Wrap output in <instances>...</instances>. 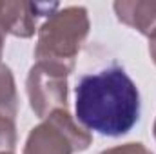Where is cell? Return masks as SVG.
I'll return each instance as SVG.
<instances>
[{"mask_svg": "<svg viewBox=\"0 0 156 154\" xmlns=\"http://www.w3.org/2000/svg\"><path fill=\"white\" fill-rule=\"evenodd\" d=\"M58 4H31V2H0V29L16 38H31L37 31V18L51 16Z\"/></svg>", "mask_w": 156, "mask_h": 154, "instance_id": "cell-5", "label": "cell"}, {"mask_svg": "<svg viewBox=\"0 0 156 154\" xmlns=\"http://www.w3.org/2000/svg\"><path fill=\"white\" fill-rule=\"evenodd\" d=\"M93 143V136L80 127L67 109L55 111L31 129L24 154H76Z\"/></svg>", "mask_w": 156, "mask_h": 154, "instance_id": "cell-3", "label": "cell"}, {"mask_svg": "<svg viewBox=\"0 0 156 154\" xmlns=\"http://www.w3.org/2000/svg\"><path fill=\"white\" fill-rule=\"evenodd\" d=\"M16 147V127L15 120L0 116V154H15Z\"/></svg>", "mask_w": 156, "mask_h": 154, "instance_id": "cell-8", "label": "cell"}, {"mask_svg": "<svg viewBox=\"0 0 156 154\" xmlns=\"http://www.w3.org/2000/svg\"><path fill=\"white\" fill-rule=\"evenodd\" d=\"M149 53H151V58L156 64V40H151L149 42Z\"/></svg>", "mask_w": 156, "mask_h": 154, "instance_id": "cell-10", "label": "cell"}, {"mask_svg": "<svg viewBox=\"0 0 156 154\" xmlns=\"http://www.w3.org/2000/svg\"><path fill=\"white\" fill-rule=\"evenodd\" d=\"M16 113H18V94H16L15 76L5 64H0V116L15 120Z\"/></svg>", "mask_w": 156, "mask_h": 154, "instance_id": "cell-7", "label": "cell"}, {"mask_svg": "<svg viewBox=\"0 0 156 154\" xmlns=\"http://www.w3.org/2000/svg\"><path fill=\"white\" fill-rule=\"evenodd\" d=\"M116 18L142 33L149 40H156V2L145 0H120L113 4Z\"/></svg>", "mask_w": 156, "mask_h": 154, "instance_id": "cell-6", "label": "cell"}, {"mask_svg": "<svg viewBox=\"0 0 156 154\" xmlns=\"http://www.w3.org/2000/svg\"><path fill=\"white\" fill-rule=\"evenodd\" d=\"M67 76L66 73L37 62L26 80L29 105L38 118H47L51 113L67 109Z\"/></svg>", "mask_w": 156, "mask_h": 154, "instance_id": "cell-4", "label": "cell"}, {"mask_svg": "<svg viewBox=\"0 0 156 154\" xmlns=\"http://www.w3.org/2000/svg\"><path fill=\"white\" fill-rule=\"evenodd\" d=\"M4 37H5V33H4V31L0 29V58H2V51H4V42H5V40H4Z\"/></svg>", "mask_w": 156, "mask_h": 154, "instance_id": "cell-11", "label": "cell"}, {"mask_svg": "<svg viewBox=\"0 0 156 154\" xmlns=\"http://www.w3.org/2000/svg\"><path fill=\"white\" fill-rule=\"evenodd\" d=\"M100 154H153L145 145L142 143H123V145H116L111 149H105Z\"/></svg>", "mask_w": 156, "mask_h": 154, "instance_id": "cell-9", "label": "cell"}, {"mask_svg": "<svg viewBox=\"0 0 156 154\" xmlns=\"http://www.w3.org/2000/svg\"><path fill=\"white\" fill-rule=\"evenodd\" d=\"M75 109L78 121L85 129L116 138L136 125L140 93L123 67L113 65L78 82Z\"/></svg>", "mask_w": 156, "mask_h": 154, "instance_id": "cell-1", "label": "cell"}, {"mask_svg": "<svg viewBox=\"0 0 156 154\" xmlns=\"http://www.w3.org/2000/svg\"><path fill=\"white\" fill-rule=\"evenodd\" d=\"M2 154H7V152H2Z\"/></svg>", "mask_w": 156, "mask_h": 154, "instance_id": "cell-13", "label": "cell"}, {"mask_svg": "<svg viewBox=\"0 0 156 154\" xmlns=\"http://www.w3.org/2000/svg\"><path fill=\"white\" fill-rule=\"evenodd\" d=\"M153 132H154V140H156V120H154V125H153Z\"/></svg>", "mask_w": 156, "mask_h": 154, "instance_id": "cell-12", "label": "cell"}, {"mask_svg": "<svg viewBox=\"0 0 156 154\" xmlns=\"http://www.w3.org/2000/svg\"><path fill=\"white\" fill-rule=\"evenodd\" d=\"M89 16L83 5L56 9L38 29L35 58L66 75L75 71L76 56L89 35Z\"/></svg>", "mask_w": 156, "mask_h": 154, "instance_id": "cell-2", "label": "cell"}]
</instances>
